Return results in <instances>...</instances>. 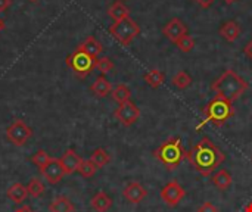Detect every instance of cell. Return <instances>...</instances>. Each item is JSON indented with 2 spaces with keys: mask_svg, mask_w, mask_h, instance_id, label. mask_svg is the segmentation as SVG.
<instances>
[{
  "mask_svg": "<svg viewBox=\"0 0 252 212\" xmlns=\"http://www.w3.org/2000/svg\"><path fill=\"white\" fill-rule=\"evenodd\" d=\"M50 159H52V156H50L44 149H38V151L34 153V156H31V162H32L38 170L44 168V167L49 164Z\"/></svg>",
  "mask_w": 252,
  "mask_h": 212,
  "instance_id": "cell-27",
  "label": "cell"
},
{
  "mask_svg": "<svg viewBox=\"0 0 252 212\" xmlns=\"http://www.w3.org/2000/svg\"><path fill=\"white\" fill-rule=\"evenodd\" d=\"M94 68H96L97 71H100V74H102V75H105V74H108V72H111V71L114 69V62H112L109 58L103 56V58L96 59V65H94Z\"/></svg>",
  "mask_w": 252,
  "mask_h": 212,
  "instance_id": "cell-30",
  "label": "cell"
},
{
  "mask_svg": "<svg viewBox=\"0 0 252 212\" xmlns=\"http://www.w3.org/2000/svg\"><path fill=\"white\" fill-rule=\"evenodd\" d=\"M195 1H196V3H198L199 6H202V7L208 9V7H210V6H211V4H213V3H214L216 0H195Z\"/></svg>",
  "mask_w": 252,
  "mask_h": 212,
  "instance_id": "cell-33",
  "label": "cell"
},
{
  "mask_svg": "<svg viewBox=\"0 0 252 212\" xmlns=\"http://www.w3.org/2000/svg\"><path fill=\"white\" fill-rule=\"evenodd\" d=\"M32 136L31 127L25 124L22 120H15L7 128H6V139L13 145V146H24Z\"/></svg>",
  "mask_w": 252,
  "mask_h": 212,
  "instance_id": "cell-7",
  "label": "cell"
},
{
  "mask_svg": "<svg viewBox=\"0 0 252 212\" xmlns=\"http://www.w3.org/2000/svg\"><path fill=\"white\" fill-rule=\"evenodd\" d=\"M31 1H35V0H31Z\"/></svg>",
  "mask_w": 252,
  "mask_h": 212,
  "instance_id": "cell-39",
  "label": "cell"
},
{
  "mask_svg": "<svg viewBox=\"0 0 252 212\" xmlns=\"http://www.w3.org/2000/svg\"><path fill=\"white\" fill-rule=\"evenodd\" d=\"M227 4H232V3H235V1H238V0H224Z\"/></svg>",
  "mask_w": 252,
  "mask_h": 212,
  "instance_id": "cell-38",
  "label": "cell"
},
{
  "mask_svg": "<svg viewBox=\"0 0 252 212\" xmlns=\"http://www.w3.org/2000/svg\"><path fill=\"white\" fill-rule=\"evenodd\" d=\"M213 184L219 189V190H221V192H224V190H227L230 186H232V183H233V177H232V174L227 171V170H220V171H217L214 176H213Z\"/></svg>",
  "mask_w": 252,
  "mask_h": 212,
  "instance_id": "cell-18",
  "label": "cell"
},
{
  "mask_svg": "<svg viewBox=\"0 0 252 212\" xmlns=\"http://www.w3.org/2000/svg\"><path fill=\"white\" fill-rule=\"evenodd\" d=\"M112 99L117 102V103H120V105H123V103H126V102H128L130 100V97H131V90L126 86V84H118L115 89H112Z\"/></svg>",
  "mask_w": 252,
  "mask_h": 212,
  "instance_id": "cell-24",
  "label": "cell"
},
{
  "mask_svg": "<svg viewBox=\"0 0 252 212\" xmlns=\"http://www.w3.org/2000/svg\"><path fill=\"white\" fill-rule=\"evenodd\" d=\"M96 65V59L87 55L84 50L77 47L68 58H66V66L72 69V72L78 78H86Z\"/></svg>",
  "mask_w": 252,
  "mask_h": 212,
  "instance_id": "cell-6",
  "label": "cell"
},
{
  "mask_svg": "<svg viewBox=\"0 0 252 212\" xmlns=\"http://www.w3.org/2000/svg\"><path fill=\"white\" fill-rule=\"evenodd\" d=\"M4 30V19L3 18H0V32Z\"/></svg>",
  "mask_w": 252,
  "mask_h": 212,
  "instance_id": "cell-36",
  "label": "cell"
},
{
  "mask_svg": "<svg viewBox=\"0 0 252 212\" xmlns=\"http://www.w3.org/2000/svg\"><path fill=\"white\" fill-rule=\"evenodd\" d=\"M109 34L123 46H128L139 34H140V27L139 24L131 19L130 16L126 19H121L118 22H114L109 27Z\"/></svg>",
  "mask_w": 252,
  "mask_h": 212,
  "instance_id": "cell-5",
  "label": "cell"
},
{
  "mask_svg": "<svg viewBox=\"0 0 252 212\" xmlns=\"http://www.w3.org/2000/svg\"><path fill=\"white\" fill-rule=\"evenodd\" d=\"M40 173H41V176L46 179V182H47L49 184H53V186L58 184V183H61L62 179L66 176V174H65V170H63L61 161H59V158H52V159L49 161V164H47L44 168L40 170Z\"/></svg>",
  "mask_w": 252,
  "mask_h": 212,
  "instance_id": "cell-10",
  "label": "cell"
},
{
  "mask_svg": "<svg viewBox=\"0 0 252 212\" xmlns=\"http://www.w3.org/2000/svg\"><path fill=\"white\" fill-rule=\"evenodd\" d=\"M171 83H173L174 87H177L180 90H185V89H188L192 84V77L186 71H179L171 78Z\"/></svg>",
  "mask_w": 252,
  "mask_h": 212,
  "instance_id": "cell-25",
  "label": "cell"
},
{
  "mask_svg": "<svg viewBox=\"0 0 252 212\" xmlns=\"http://www.w3.org/2000/svg\"><path fill=\"white\" fill-rule=\"evenodd\" d=\"M123 196L127 202L133 204V205H137L140 204L142 201L146 199L148 196V190L143 187V184H140L139 182H131L128 183L124 190H123Z\"/></svg>",
  "mask_w": 252,
  "mask_h": 212,
  "instance_id": "cell-12",
  "label": "cell"
},
{
  "mask_svg": "<svg viewBox=\"0 0 252 212\" xmlns=\"http://www.w3.org/2000/svg\"><path fill=\"white\" fill-rule=\"evenodd\" d=\"M96 171H97V168L94 167V164L90 159H84L78 168V174L84 179H92L96 174Z\"/></svg>",
  "mask_w": 252,
  "mask_h": 212,
  "instance_id": "cell-28",
  "label": "cell"
},
{
  "mask_svg": "<svg viewBox=\"0 0 252 212\" xmlns=\"http://www.w3.org/2000/svg\"><path fill=\"white\" fill-rule=\"evenodd\" d=\"M114 117L118 120L120 124H123L124 127H130L133 125L139 118H140V109L137 108L136 103H133L131 100L120 105L115 112H114Z\"/></svg>",
  "mask_w": 252,
  "mask_h": 212,
  "instance_id": "cell-9",
  "label": "cell"
},
{
  "mask_svg": "<svg viewBox=\"0 0 252 212\" xmlns=\"http://www.w3.org/2000/svg\"><path fill=\"white\" fill-rule=\"evenodd\" d=\"M162 34H164L170 41H173V43L176 44L183 35L188 34V27H186V24H185L182 19L173 18V19H170V21L165 24V27L162 28Z\"/></svg>",
  "mask_w": 252,
  "mask_h": 212,
  "instance_id": "cell-11",
  "label": "cell"
},
{
  "mask_svg": "<svg viewBox=\"0 0 252 212\" xmlns=\"http://www.w3.org/2000/svg\"><path fill=\"white\" fill-rule=\"evenodd\" d=\"M10 3H12V0H0V12L6 10L10 6Z\"/></svg>",
  "mask_w": 252,
  "mask_h": 212,
  "instance_id": "cell-34",
  "label": "cell"
},
{
  "mask_svg": "<svg viewBox=\"0 0 252 212\" xmlns=\"http://www.w3.org/2000/svg\"><path fill=\"white\" fill-rule=\"evenodd\" d=\"M15 212H32V210L28 207V205H24V207H21V208H18Z\"/></svg>",
  "mask_w": 252,
  "mask_h": 212,
  "instance_id": "cell-35",
  "label": "cell"
},
{
  "mask_svg": "<svg viewBox=\"0 0 252 212\" xmlns=\"http://www.w3.org/2000/svg\"><path fill=\"white\" fill-rule=\"evenodd\" d=\"M81 50H84L87 55H90L92 58H94V59H97L99 58V55L103 52V47H102V44L93 37V35H90V37H87L80 46H78Z\"/></svg>",
  "mask_w": 252,
  "mask_h": 212,
  "instance_id": "cell-19",
  "label": "cell"
},
{
  "mask_svg": "<svg viewBox=\"0 0 252 212\" xmlns=\"http://www.w3.org/2000/svg\"><path fill=\"white\" fill-rule=\"evenodd\" d=\"M49 211L50 212H74L75 211V205L69 201V198L66 196H58L55 198L50 205H49Z\"/></svg>",
  "mask_w": 252,
  "mask_h": 212,
  "instance_id": "cell-20",
  "label": "cell"
},
{
  "mask_svg": "<svg viewBox=\"0 0 252 212\" xmlns=\"http://www.w3.org/2000/svg\"><path fill=\"white\" fill-rule=\"evenodd\" d=\"M244 53H245V56H247L248 59H251L252 61V40H250V41L245 44V47H244Z\"/></svg>",
  "mask_w": 252,
  "mask_h": 212,
  "instance_id": "cell-32",
  "label": "cell"
},
{
  "mask_svg": "<svg viewBox=\"0 0 252 212\" xmlns=\"http://www.w3.org/2000/svg\"><path fill=\"white\" fill-rule=\"evenodd\" d=\"M154 156L162 165H165L168 171H174L186 158V151L182 146V140L179 137H173L165 140L158 149H155Z\"/></svg>",
  "mask_w": 252,
  "mask_h": 212,
  "instance_id": "cell-3",
  "label": "cell"
},
{
  "mask_svg": "<svg viewBox=\"0 0 252 212\" xmlns=\"http://www.w3.org/2000/svg\"><path fill=\"white\" fill-rule=\"evenodd\" d=\"M241 31H242V30H241V27H239V24H238L236 21H227V22H224V24L220 27L219 34H220L226 41L235 43V41L239 38Z\"/></svg>",
  "mask_w": 252,
  "mask_h": 212,
  "instance_id": "cell-14",
  "label": "cell"
},
{
  "mask_svg": "<svg viewBox=\"0 0 252 212\" xmlns=\"http://www.w3.org/2000/svg\"><path fill=\"white\" fill-rule=\"evenodd\" d=\"M90 161L94 164V167H96L97 170H100V168L106 167V165L111 162V155H109L103 148H97V149H94L93 153L90 155Z\"/></svg>",
  "mask_w": 252,
  "mask_h": 212,
  "instance_id": "cell-22",
  "label": "cell"
},
{
  "mask_svg": "<svg viewBox=\"0 0 252 212\" xmlns=\"http://www.w3.org/2000/svg\"><path fill=\"white\" fill-rule=\"evenodd\" d=\"M176 46L179 47V50H180V52H183V53H189V52H192V50H193V47H195V40H193V37H192V35L186 34V35H183V37L176 43Z\"/></svg>",
  "mask_w": 252,
  "mask_h": 212,
  "instance_id": "cell-29",
  "label": "cell"
},
{
  "mask_svg": "<svg viewBox=\"0 0 252 212\" xmlns=\"http://www.w3.org/2000/svg\"><path fill=\"white\" fill-rule=\"evenodd\" d=\"M186 159L201 176L208 177L224 162L226 155L208 137H204L189 152H186Z\"/></svg>",
  "mask_w": 252,
  "mask_h": 212,
  "instance_id": "cell-1",
  "label": "cell"
},
{
  "mask_svg": "<svg viewBox=\"0 0 252 212\" xmlns=\"http://www.w3.org/2000/svg\"><path fill=\"white\" fill-rule=\"evenodd\" d=\"M90 90L92 93L96 96V97H106L108 94L112 93V86L111 83L105 78V75H100L94 80V83L90 86Z\"/></svg>",
  "mask_w": 252,
  "mask_h": 212,
  "instance_id": "cell-17",
  "label": "cell"
},
{
  "mask_svg": "<svg viewBox=\"0 0 252 212\" xmlns=\"http://www.w3.org/2000/svg\"><path fill=\"white\" fill-rule=\"evenodd\" d=\"M159 196H161V201L167 205V207H177L186 196V190L182 187V184L176 180L167 183L161 192H159Z\"/></svg>",
  "mask_w": 252,
  "mask_h": 212,
  "instance_id": "cell-8",
  "label": "cell"
},
{
  "mask_svg": "<svg viewBox=\"0 0 252 212\" xmlns=\"http://www.w3.org/2000/svg\"><path fill=\"white\" fill-rule=\"evenodd\" d=\"M204 115H205V120L198 128H201L204 124H208V122L216 127H221L224 122H227L235 115V108L232 106V102L216 96L204 108Z\"/></svg>",
  "mask_w": 252,
  "mask_h": 212,
  "instance_id": "cell-4",
  "label": "cell"
},
{
  "mask_svg": "<svg viewBox=\"0 0 252 212\" xmlns=\"http://www.w3.org/2000/svg\"><path fill=\"white\" fill-rule=\"evenodd\" d=\"M245 212H252V204H250V205L245 208Z\"/></svg>",
  "mask_w": 252,
  "mask_h": 212,
  "instance_id": "cell-37",
  "label": "cell"
},
{
  "mask_svg": "<svg viewBox=\"0 0 252 212\" xmlns=\"http://www.w3.org/2000/svg\"><path fill=\"white\" fill-rule=\"evenodd\" d=\"M143 80H145V81L148 83V86H151L152 89H158V87H161V86L164 84L165 75H164L162 71L154 68V69L148 71V72L143 75Z\"/></svg>",
  "mask_w": 252,
  "mask_h": 212,
  "instance_id": "cell-23",
  "label": "cell"
},
{
  "mask_svg": "<svg viewBox=\"0 0 252 212\" xmlns=\"http://www.w3.org/2000/svg\"><path fill=\"white\" fill-rule=\"evenodd\" d=\"M248 89H250V83L244 77L236 74L233 69L224 71L211 84V90L216 93V96L229 102L238 100Z\"/></svg>",
  "mask_w": 252,
  "mask_h": 212,
  "instance_id": "cell-2",
  "label": "cell"
},
{
  "mask_svg": "<svg viewBox=\"0 0 252 212\" xmlns=\"http://www.w3.org/2000/svg\"><path fill=\"white\" fill-rule=\"evenodd\" d=\"M63 170H65V174L69 176V174H74V173H78V168L81 165V162L84 161L74 149H66L65 153L59 158Z\"/></svg>",
  "mask_w": 252,
  "mask_h": 212,
  "instance_id": "cell-13",
  "label": "cell"
},
{
  "mask_svg": "<svg viewBox=\"0 0 252 212\" xmlns=\"http://www.w3.org/2000/svg\"><path fill=\"white\" fill-rule=\"evenodd\" d=\"M108 15H109L115 22H118V21L126 19V18L130 16V9H128L123 1H114V3L109 6V9H108Z\"/></svg>",
  "mask_w": 252,
  "mask_h": 212,
  "instance_id": "cell-21",
  "label": "cell"
},
{
  "mask_svg": "<svg viewBox=\"0 0 252 212\" xmlns=\"http://www.w3.org/2000/svg\"><path fill=\"white\" fill-rule=\"evenodd\" d=\"M27 190H28V195L32 196V198H40L43 193H44V184L41 183L40 179L34 177L30 180V183L27 184Z\"/></svg>",
  "mask_w": 252,
  "mask_h": 212,
  "instance_id": "cell-26",
  "label": "cell"
},
{
  "mask_svg": "<svg viewBox=\"0 0 252 212\" xmlns=\"http://www.w3.org/2000/svg\"><path fill=\"white\" fill-rule=\"evenodd\" d=\"M196 212H220V210H219L214 204H211V202H204V204L198 208V211Z\"/></svg>",
  "mask_w": 252,
  "mask_h": 212,
  "instance_id": "cell-31",
  "label": "cell"
},
{
  "mask_svg": "<svg viewBox=\"0 0 252 212\" xmlns=\"http://www.w3.org/2000/svg\"><path fill=\"white\" fill-rule=\"evenodd\" d=\"M90 207L96 212H108L112 208V199L105 192H97L90 199Z\"/></svg>",
  "mask_w": 252,
  "mask_h": 212,
  "instance_id": "cell-16",
  "label": "cell"
},
{
  "mask_svg": "<svg viewBox=\"0 0 252 212\" xmlns=\"http://www.w3.org/2000/svg\"><path fill=\"white\" fill-rule=\"evenodd\" d=\"M7 199H10L13 204L21 205L27 198H28V190L27 186H24L22 183H13L12 186H9L7 192H6Z\"/></svg>",
  "mask_w": 252,
  "mask_h": 212,
  "instance_id": "cell-15",
  "label": "cell"
}]
</instances>
